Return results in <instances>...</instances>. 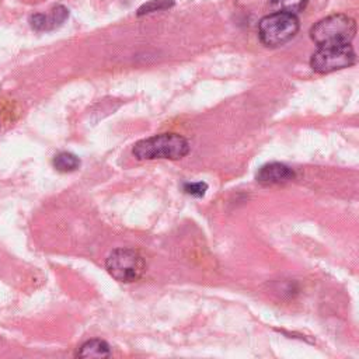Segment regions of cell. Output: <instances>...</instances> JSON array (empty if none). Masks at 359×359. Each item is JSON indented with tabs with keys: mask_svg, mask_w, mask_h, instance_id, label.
<instances>
[{
	"mask_svg": "<svg viewBox=\"0 0 359 359\" xmlns=\"http://www.w3.org/2000/svg\"><path fill=\"white\" fill-rule=\"evenodd\" d=\"M307 3L309 0H271V6L275 8V11H285L290 14L302 11Z\"/></svg>",
	"mask_w": 359,
	"mask_h": 359,
	"instance_id": "10",
	"label": "cell"
},
{
	"mask_svg": "<svg viewBox=\"0 0 359 359\" xmlns=\"http://www.w3.org/2000/svg\"><path fill=\"white\" fill-rule=\"evenodd\" d=\"M299 20L296 14L273 11L261 18L258 24V36L268 48H278L296 36Z\"/></svg>",
	"mask_w": 359,
	"mask_h": 359,
	"instance_id": "3",
	"label": "cell"
},
{
	"mask_svg": "<svg viewBox=\"0 0 359 359\" xmlns=\"http://www.w3.org/2000/svg\"><path fill=\"white\" fill-rule=\"evenodd\" d=\"M208 189V185L206 182H188L184 185V191L188 194V195H192V196H196V198H201L205 195Z\"/></svg>",
	"mask_w": 359,
	"mask_h": 359,
	"instance_id": "12",
	"label": "cell"
},
{
	"mask_svg": "<svg viewBox=\"0 0 359 359\" xmlns=\"http://www.w3.org/2000/svg\"><path fill=\"white\" fill-rule=\"evenodd\" d=\"M356 55L351 43L320 46L310 57V67L317 73H331L352 66Z\"/></svg>",
	"mask_w": 359,
	"mask_h": 359,
	"instance_id": "5",
	"label": "cell"
},
{
	"mask_svg": "<svg viewBox=\"0 0 359 359\" xmlns=\"http://www.w3.org/2000/svg\"><path fill=\"white\" fill-rule=\"evenodd\" d=\"M355 34L356 22L346 14H331L316 22L310 29V36L318 48L351 43Z\"/></svg>",
	"mask_w": 359,
	"mask_h": 359,
	"instance_id": "2",
	"label": "cell"
},
{
	"mask_svg": "<svg viewBox=\"0 0 359 359\" xmlns=\"http://www.w3.org/2000/svg\"><path fill=\"white\" fill-rule=\"evenodd\" d=\"M111 348L104 339H88L76 352L77 358H108Z\"/></svg>",
	"mask_w": 359,
	"mask_h": 359,
	"instance_id": "8",
	"label": "cell"
},
{
	"mask_svg": "<svg viewBox=\"0 0 359 359\" xmlns=\"http://www.w3.org/2000/svg\"><path fill=\"white\" fill-rule=\"evenodd\" d=\"M69 11L66 7L63 6H56L50 10L49 14H35L31 17V27L36 31H48V29H53L59 25H62L65 22V20L67 18Z\"/></svg>",
	"mask_w": 359,
	"mask_h": 359,
	"instance_id": "7",
	"label": "cell"
},
{
	"mask_svg": "<svg viewBox=\"0 0 359 359\" xmlns=\"http://www.w3.org/2000/svg\"><path fill=\"white\" fill-rule=\"evenodd\" d=\"M53 167L60 172H72L80 167V158L69 151H60L53 157Z\"/></svg>",
	"mask_w": 359,
	"mask_h": 359,
	"instance_id": "9",
	"label": "cell"
},
{
	"mask_svg": "<svg viewBox=\"0 0 359 359\" xmlns=\"http://www.w3.org/2000/svg\"><path fill=\"white\" fill-rule=\"evenodd\" d=\"M294 171L283 163H268L257 172V181L262 185L286 184L294 178Z\"/></svg>",
	"mask_w": 359,
	"mask_h": 359,
	"instance_id": "6",
	"label": "cell"
},
{
	"mask_svg": "<svg viewBox=\"0 0 359 359\" xmlns=\"http://www.w3.org/2000/svg\"><path fill=\"white\" fill-rule=\"evenodd\" d=\"M174 6L172 0H150L144 4H142L137 10V15H144V14H150L154 11H160V10H165Z\"/></svg>",
	"mask_w": 359,
	"mask_h": 359,
	"instance_id": "11",
	"label": "cell"
},
{
	"mask_svg": "<svg viewBox=\"0 0 359 359\" xmlns=\"http://www.w3.org/2000/svg\"><path fill=\"white\" fill-rule=\"evenodd\" d=\"M132 153L137 160H178L189 153V143L178 133H160L136 142Z\"/></svg>",
	"mask_w": 359,
	"mask_h": 359,
	"instance_id": "1",
	"label": "cell"
},
{
	"mask_svg": "<svg viewBox=\"0 0 359 359\" xmlns=\"http://www.w3.org/2000/svg\"><path fill=\"white\" fill-rule=\"evenodd\" d=\"M105 268L114 279L129 283L137 280L143 275L146 264L139 251L132 248H116L108 255Z\"/></svg>",
	"mask_w": 359,
	"mask_h": 359,
	"instance_id": "4",
	"label": "cell"
}]
</instances>
